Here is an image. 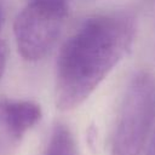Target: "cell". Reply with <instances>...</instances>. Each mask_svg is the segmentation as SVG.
Masks as SVG:
<instances>
[{
	"label": "cell",
	"instance_id": "cell-8",
	"mask_svg": "<svg viewBox=\"0 0 155 155\" xmlns=\"http://www.w3.org/2000/svg\"><path fill=\"white\" fill-rule=\"evenodd\" d=\"M28 1H36V2H44V4H50V5L67 6V0H28Z\"/></svg>",
	"mask_w": 155,
	"mask_h": 155
},
{
	"label": "cell",
	"instance_id": "cell-3",
	"mask_svg": "<svg viewBox=\"0 0 155 155\" xmlns=\"http://www.w3.org/2000/svg\"><path fill=\"white\" fill-rule=\"evenodd\" d=\"M65 15L67 6L28 1L13 23L15 40L21 56L27 61L44 58L56 44Z\"/></svg>",
	"mask_w": 155,
	"mask_h": 155
},
{
	"label": "cell",
	"instance_id": "cell-6",
	"mask_svg": "<svg viewBox=\"0 0 155 155\" xmlns=\"http://www.w3.org/2000/svg\"><path fill=\"white\" fill-rule=\"evenodd\" d=\"M6 46L2 41H0V78L5 70V65H6Z\"/></svg>",
	"mask_w": 155,
	"mask_h": 155
},
{
	"label": "cell",
	"instance_id": "cell-2",
	"mask_svg": "<svg viewBox=\"0 0 155 155\" xmlns=\"http://www.w3.org/2000/svg\"><path fill=\"white\" fill-rule=\"evenodd\" d=\"M155 122V78L140 71L130 81L111 138V155H140Z\"/></svg>",
	"mask_w": 155,
	"mask_h": 155
},
{
	"label": "cell",
	"instance_id": "cell-7",
	"mask_svg": "<svg viewBox=\"0 0 155 155\" xmlns=\"http://www.w3.org/2000/svg\"><path fill=\"white\" fill-rule=\"evenodd\" d=\"M145 155H155V128H154L153 134H151V137H150V142H149V144H148Z\"/></svg>",
	"mask_w": 155,
	"mask_h": 155
},
{
	"label": "cell",
	"instance_id": "cell-5",
	"mask_svg": "<svg viewBox=\"0 0 155 155\" xmlns=\"http://www.w3.org/2000/svg\"><path fill=\"white\" fill-rule=\"evenodd\" d=\"M45 155H78L74 137L64 124L54 125Z\"/></svg>",
	"mask_w": 155,
	"mask_h": 155
},
{
	"label": "cell",
	"instance_id": "cell-1",
	"mask_svg": "<svg viewBox=\"0 0 155 155\" xmlns=\"http://www.w3.org/2000/svg\"><path fill=\"white\" fill-rule=\"evenodd\" d=\"M131 18L99 15L86 19L61 48L56 68V105L71 110L84 103L130 50Z\"/></svg>",
	"mask_w": 155,
	"mask_h": 155
},
{
	"label": "cell",
	"instance_id": "cell-9",
	"mask_svg": "<svg viewBox=\"0 0 155 155\" xmlns=\"http://www.w3.org/2000/svg\"><path fill=\"white\" fill-rule=\"evenodd\" d=\"M1 23H2V12H1V8H0V27H1Z\"/></svg>",
	"mask_w": 155,
	"mask_h": 155
},
{
	"label": "cell",
	"instance_id": "cell-4",
	"mask_svg": "<svg viewBox=\"0 0 155 155\" xmlns=\"http://www.w3.org/2000/svg\"><path fill=\"white\" fill-rule=\"evenodd\" d=\"M33 127L29 108L21 101H0V155H8Z\"/></svg>",
	"mask_w": 155,
	"mask_h": 155
}]
</instances>
